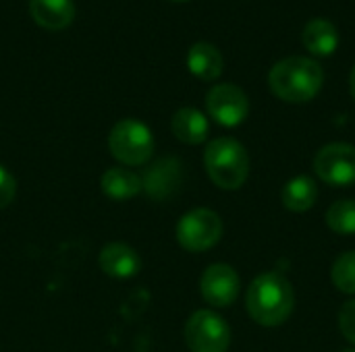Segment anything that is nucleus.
<instances>
[{
    "mask_svg": "<svg viewBox=\"0 0 355 352\" xmlns=\"http://www.w3.org/2000/svg\"><path fill=\"white\" fill-rule=\"evenodd\" d=\"M187 68L202 81H214L223 75L225 60L214 44L196 41L187 52Z\"/></svg>",
    "mask_w": 355,
    "mask_h": 352,
    "instance_id": "ddd939ff",
    "label": "nucleus"
},
{
    "mask_svg": "<svg viewBox=\"0 0 355 352\" xmlns=\"http://www.w3.org/2000/svg\"><path fill=\"white\" fill-rule=\"evenodd\" d=\"M206 110L223 127H239L250 114V100L235 83H218L206 95Z\"/></svg>",
    "mask_w": 355,
    "mask_h": 352,
    "instance_id": "6e6552de",
    "label": "nucleus"
},
{
    "mask_svg": "<svg viewBox=\"0 0 355 352\" xmlns=\"http://www.w3.org/2000/svg\"><path fill=\"white\" fill-rule=\"evenodd\" d=\"M100 187L106 197L114 201H127L141 193V176L127 166H112L102 174Z\"/></svg>",
    "mask_w": 355,
    "mask_h": 352,
    "instance_id": "4468645a",
    "label": "nucleus"
},
{
    "mask_svg": "<svg viewBox=\"0 0 355 352\" xmlns=\"http://www.w3.org/2000/svg\"><path fill=\"white\" fill-rule=\"evenodd\" d=\"M241 290L239 274L229 263H212L200 278V293L204 301L216 309L231 307Z\"/></svg>",
    "mask_w": 355,
    "mask_h": 352,
    "instance_id": "1a4fd4ad",
    "label": "nucleus"
},
{
    "mask_svg": "<svg viewBox=\"0 0 355 352\" xmlns=\"http://www.w3.org/2000/svg\"><path fill=\"white\" fill-rule=\"evenodd\" d=\"M98 266L106 276L114 280H127L139 274L141 257L133 247L125 243H108L102 247L98 255Z\"/></svg>",
    "mask_w": 355,
    "mask_h": 352,
    "instance_id": "9b49d317",
    "label": "nucleus"
},
{
    "mask_svg": "<svg viewBox=\"0 0 355 352\" xmlns=\"http://www.w3.org/2000/svg\"><path fill=\"white\" fill-rule=\"evenodd\" d=\"M281 201L293 214H304V212L312 210L318 201L316 180L308 174H300V176L287 180V185L283 187V193H281Z\"/></svg>",
    "mask_w": 355,
    "mask_h": 352,
    "instance_id": "f3484780",
    "label": "nucleus"
},
{
    "mask_svg": "<svg viewBox=\"0 0 355 352\" xmlns=\"http://www.w3.org/2000/svg\"><path fill=\"white\" fill-rule=\"evenodd\" d=\"M29 12L40 27L64 29L75 17L73 0H29Z\"/></svg>",
    "mask_w": 355,
    "mask_h": 352,
    "instance_id": "2eb2a0df",
    "label": "nucleus"
},
{
    "mask_svg": "<svg viewBox=\"0 0 355 352\" xmlns=\"http://www.w3.org/2000/svg\"><path fill=\"white\" fill-rule=\"evenodd\" d=\"M245 307L256 324L264 328L281 326L291 317L295 307L293 286L279 272L260 274L245 293Z\"/></svg>",
    "mask_w": 355,
    "mask_h": 352,
    "instance_id": "f257e3e1",
    "label": "nucleus"
},
{
    "mask_svg": "<svg viewBox=\"0 0 355 352\" xmlns=\"http://www.w3.org/2000/svg\"><path fill=\"white\" fill-rule=\"evenodd\" d=\"M185 344L191 352H227L231 344L229 324L210 309H200L185 322Z\"/></svg>",
    "mask_w": 355,
    "mask_h": 352,
    "instance_id": "423d86ee",
    "label": "nucleus"
},
{
    "mask_svg": "<svg viewBox=\"0 0 355 352\" xmlns=\"http://www.w3.org/2000/svg\"><path fill=\"white\" fill-rule=\"evenodd\" d=\"M324 83L322 66L308 56H289L279 60L268 73L270 91L289 104H306L318 95Z\"/></svg>",
    "mask_w": 355,
    "mask_h": 352,
    "instance_id": "f03ea898",
    "label": "nucleus"
},
{
    "mask_svg": "<svg viewBox=\"0 0 355 352\" xmlns=\"http://www.w3.org/2000/svg\"><path fill=\"white\" fill-rule=\"evenodd\" d=\"M349 89H352V95H354L355 100V64L354 68H352V75H349Z\"/></svg>",
    "mask_w": 355,
    "mask_h": 352,
    "instance_id": "4be33fe9",
    "label": "nucleus"
},
{
    "mask_svg": "<svg viewBox=\"0 0 355 352\" xmlns=\"http://www.w3.org/2000/svg\"><path fill=\"white\" fill-rule=\"evenodd\" d=\"M171 129L175 133V137L187 145H200L208 139L210 133V124L204 112H200L198 108L185 106L179 108L173 118H171Z\"/></svg>",
    "mask_w": 355,
    "mask_h": 352,
    "instance_id": "f8f14e48",
    "label": "nucleus"
},
{
    "mask_svg": "<svg viewBox=\"0 0 355 352\" xmlns=\"http://www.w3.org/2000/svg\"><path fill=\"white\" fill-rule=\"evenodd\" d=\"M343 352H355V349H347V351H343Z\"/></svg>",
    "mask_w": 355,
    "mask_h": 352,
    "instance_id": "5701e85b",
    "label": "nucleus"
},
{
    "mask_svg": "<svg viewBox=\"0 0 355 352\" xmlns=\"http://www.w3.org/2000/svg\"><path fill=\"white\" fill-rule=\"evenodd\" d=\"M141 176V191L154 201H166L179 193L183 185V164L179 158L166 156L152 162Z\"/></svg>",
    "mask_w": 355,
    "mask_h": 352,
    "instance_id": "9d476101",
    "label": "nucleus"
},
{
    "mask_svg": "<svg viewBox=\"0 0 355 352\" xmlns=\"http://www.w3.org/2000/svg\"><path fill=\"white\" fill-rule=\"evenodd\" d=\"M302 41L314 56H331L339 46V31L329 19H312L306 23Z\"/></svg>",
    "mask_w": 355,
    "mask_h": 352,
    "instance_id": "dca6fc26",
    "label": "nucleus"
},
{
    "mask_svg": "<svg viewBox=\"0 0 355 352\" xmlns=\"http://www.w3.org/2000/svg\"><path fill=\"white\" fill-rule=\"evenodd\" d=\"M204 166L210 180L225 191L243 187L250 174L248 149L233 137H218L204 151Z\"/></svg>",
    "mask_w": 355,
    "mask_h": 352,
    "instance_id": "7ed1b4c3",
    "label": "nucleus"
},
{
    "mask_svg": "<svg viewBox=\"0 0 355 352\" xmlns=\"http://www.w3.org/2000/svg\"><path fill=\"white\" fill-rule=\"evenodd\" d=\"M177 243L189 253L212 249L223 237V220L214 210L196 207L177 222Z\"/></svg>",
    "mask_w": 355,
    "mask_h": 352,
    "instance_id": "39448f33",
    "label": "nucleus"
},
{
    "mask_svg": "<svg viewBox=\"0 0 355 352\" xmlns=\"http://www.w3.org/2000/svg\"><path fill=\"white\" fill-rule=\"evenodd\" d=\"M15 195H17V180L4 166H0V210L8 207L15 201Z\"/></svg>",
    "mask_w": 355,
    "mask_h": 352,
    "instance_id": "412c9836",
    "label": "nucleus"
},
{
    "mask_svg": "<svg viewBox=\"0 0 355 352\" xmlns=\"http://www.w3.org/2000/svg\"><path fill=\"white\" fill-rule=\"evenodd\" d=\"M339 330L347 342L355 346V299L347 301L339 311Z\"/></svg>",
    "mask_w": 355,
    "mask_h": 352,
    "instance_id": "aec40b11",
    "label": "nucleus"
},
{
    "mask_svg": "<svg viewBox=\"0 0 355 352\" xmlns=\"http://www.w3.org/2000/svg\"><path fill=\"white\" fill-rule=\"evenodd\" d=\"M327 224L341 237L355 234V199H339L327 212Z\"/></svg>",
    "mask_w": 355,
    "mask_h": 352,
    "instance_id": "a211bd4d",
    "label": "nucleus"
},
{
    "mask_svg": "<svg viewBox=\"0 0 355 352\" xmlns=\"http://www.w3.org/2000/svg\"><path fill=\"white\" fill-rule=\"evenodd\" d=\"M331 280L337 290L345 295H355V251H347L333 263Z\"/></svg>",
    "mask_w": 355,
    "mask_h": 352,
    "instance_id": "6ab92c4d",
    "label": "nucleus"
},
{
    "mask_svg": "<svg viewBox=\"0 0 355 352\" xmlns=\"http://www.w3.org/2000/svg\"><path fill=\"white\" fill-rule=\"evenodd\" d=\"M108 149L123 166H144L154 154V135L150 127L137 118H123L114 122L108 135Z\"/></svg>",
    "mask_w": 355,
    "mask_h": 352,
    "instance_id": "20e7f679",
    "label": "nucleus"
},
{
    "mask_svg": "<svg viewBox=\"0 0 355 352\" xmlns=\"http://www.w3.org/2000/svg\"><path fill=\"white\" fill-rule=\"evenodd\" d=\"M316 176L331 187L355 185V147L349 143H329L314 158Z\"/></svg>",
    "mask_w": 355,
    "mask_h": 352,
    "instance_id": "0eeeda50",
    "label": "nucleus"
}]
</instances>
